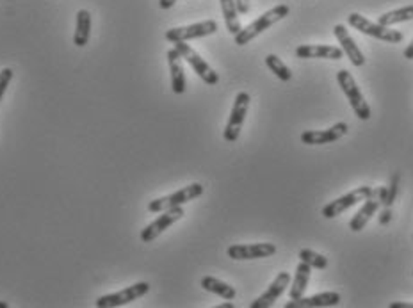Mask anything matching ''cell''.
Returning a JSON list of instances; mask_svg holds the SVG:
<instances>
[{"mask_svg": "<svg viewBox=\"0 0 413 308\" xmlns=\"http://www.w3.org/2000/svg\"><path fill=\"white\" fill-rule=\"evenodd\" d=\"M182 56L178 54L177 49L168 50V64H170L171 73V90L175 95H184L187 82H185V71L184 64H182Z\"/></svg>", "mask_w": 413, "mask_h": 308, "instance_id": "e0dca14e", "label": "cell"}, {"mask_svg": "<svg viewBox=\"0 0 413 308\" xmlns=\"http://www.w3.org/2000/svg\"><path fill=\"white\" fill-rule=\"evenodd\" d=\"M8 307H9V304L6 303V301H0V308H8Z\"/></svg>", "mask_w": 413, "mask_h": 308, "instance_id": "d6a6232c", "label": "cell"}, {"mask_svg": "<svg viewBox=\"0 0 413 308\" xmlns=\"http://www.w3.org/2000/svg\"><path fill=\"white\" fill-rule=\"evenodd\" d=\"M402 56H405V59H409V61L413 59V40L409 41V45L406 47V49H405V54H402Z\"/></svg>", "mask_w": 413, "mask_h": 308, "instance_id": "f546056e", "label": "cell"}, {"mask_svg": "<svg viewBox=\"0 0 413 308\" xmlns=\"http://www.w3.org/2000/svg\"><path fill=\"white\" fill-rule=\"evenodd\" d=\"M150 290V283L148 282H137L134 285L127 287V289L120 290V292L107 294V296H102L96 300L95 307L96 308H112V307H123V304H129L132 301L139 300L144 294Z\"/></svg>", "mask_w": 413, "mask_h": 308, "instance_id": "52a82bcc", "label": "cell"}, {"mask_svg": "<svg viewBox=\"0 0 413 308\" xmlns=\"http://www.w3.org/2000/svg\"><path fill=\"white\" fill-rule=\"evenodd\" d=\"M13 75L15 71L11 68H4V70H0V102H2V97H4L6 90H8V85L11 84Z\"/></svg>", "mask_w": 413, "mask_h": 308, "instance_id": "4316f807", "label": "cell"}, {"mask_svg": "<svg viewBox=\"0 0 413 308\" xmlns=\"http://www.w3.org/2000/svg\"><path fill=\"white\" fill-rule=\"evenodd\" d=\"M218 308H233V304L232 303H223V304H219Z\"/></svg>", "mask_w": 413, "mask_h": 308, "instance_id": "1f68e13d", "label": "cell"}, {"mask_svg": "<svg viewBox=\"0 0 413 308\" xmlns=\"http://www.w3.org/2000/svg\"><path fill=\"white\" fill-rule=\"evenodd\" d=\"M371 193H373V187H369V186L356 187V189H353L351 193L344 194V196L337 198V200L330 201L328 205H325V207H322V215H325L326 219L337 218V215H340L342 212H346L347 208L354 207L358 201H363L367 196H371Z\"/></svg>", "mask_w": 413, "mask_h": 308, "instance_id": "30bf717a", "label": "cell"}, {"mask_svg": "<svg viewBox=\"0 0 413 308\" xmlns=\"http://www.w3.org/2000/svg\"><path fill=\"white\" fill-rule=\"evenodd\" d=\"M409 20H413V6H406V8L395 9V11L383 13V15L378 18V23H381V25L385 27H392L395 25V23L409 22Z\"/></svg>", "mask_w": 413, "mask_h": 308, "instance_id": "603a6c76", "label": "cell"}, {"mask_svg": "<svg viewBox=\"0 0 413 308\" xmlns=\"http://www.w3.org/2000/svg\"><path fill=\"white\" fill-rule=\"evenodd\" d=\"M390 308H413V303H399V301H394V303L388 304Z\"/></svg>", "mask_w": 413, "mask_h": 308, "instance_id": "4dcf8cb0", "label": "cell"}, {"mask_svg": "<svg viewBox=\"0 0 413 308\" xmlns=\"http://www.w3.org/2000/svg\"><path fill=\"white\" fill-rule=\"evenodd\" d=\"M381 207V200H380V187L378 189H373L371 196H367L363 200V205H361L360 211L353 215V219L349 221V230L351 232H361L367 227V223L371 221L374 214L378 212V208Z\"/></svg>", "mask_w": 413, "mask_h": 308, "instance_id": "4fadbf2b", "label": "cell"}, {"mask_svg": "<svg viewBox=\"0 0 413 308\" xmlns=\"http://www.w3.org/2000/svg\"><path fill=\"white\" fill-rule=\"evenodd\" d=\"M310 275H312V268H310L306 262H299L298 268H296L294 280H292V287L291 290H289V297H291V300H299V297L305 296Z\"/></svg>", "mask_w": 413, "mask_h": 308, "instance_id": "d6986e66", "label": "cell"}, {"mask_svg": "<svg viewBox=\"0 0 413 308\" xmlns=\"http://www.w3.org/2000/svg\"><path fill=\"white\" fill-rule=\"evenodd\" d=\"M337 81H339V85H340V90H342V93L346 95L347 100H349V104H351V107H353L356 118L361 119V122L371 119L373 111H371L369 104L366 102L363 95H361L360 88H358L353 75H351L347 70H340L339 73H337Z\"/></svg>", "mask_w": 413, "mask_h": 308, "instance_id": "7a4b0ae2", "label": "cell"}, {"mask_svg": "<svg viewBox=\"0 0 413 308\" xmlns=\"http://www.w3.org/2000/svg\"><path fill=\"white\" fill-rule=\"evenodd\" d=\"M347 123H335L333 126L326 130H306L301 134V141L303 145H310V146H319V145H330L333 141H339L340 138L347 134Z\"/></svg>", "mask_w": 413, "mask_h": 308, "instance_id": "8fae6325", "label": "cell"}, {"mask_svg": "<svg viewBox=\"0 0 413 308\" xmlns=\"http://www.w3.org/2000/svg\"><path fill=\"white\" fill-rule=\"evenodd\" d=\"M250 102H251L250 93H246V91L237 93L232 112H230L228 123H226L225 132H223V138H225L226 143H235L237 139H239L240 130H243V125H244V119H246V114H248V109H250Z\"/></svg>", "mask_w": 413, "mask_h": 308, "instance_id": "5b68a950", "label": "cell"}, {"mask_svg": "<svg viewBox=\"0 0 413 308\" xmlns=\"http://www.w3.org/2000/svg\"><path fill=\"white\" fill-rule=\"evenodd\" d=\"M219 2H221V11H223V18H225V23H226V29H228L230 34L235 36V34L243 29L235 0H219Z\"/></svg>", "mask_w": 413, "mask_h": 308, "instance_id": "7402d4cb", "label": "cell"}, {"mask_svg": "<svg viewBox=\"0 0 413 308\" xmlns=\"http://www.w3.org/2000/svg\"><path fill=\"white\" fill-rule=\"evenodd\" d=\"M177 0H159V8L161 9H171L175 6Z\"/></svg>", "mask_w": 413, "mask_h": 308, "instance_id": "f1b7e54d", "label": "cell"}, {"mask_svg": "<svg viewBox=\"0 0 413 308\" xmlns=\"http://www.w3.org/2000/svg\"><path fill=\"white\" fill-rule=\"evenodd\" d=\"M237 9H239V15H246L250 13V0H235Z\"/></svg>", "mask_w": 413, "mask_h": 308, "instance_id": "83f0119b", "label": "cell"}, {"mask_svg": "<svg viewBox=\"0 0 413 308\" xmlns=\"http://www.w3.org/2000/svg\"><path fill=\"white\" fill-rule=\"evenodd\" d=\"M298 59H332L339 61L344 57V50L332 45H299L296 49Z\"/></svg>", "mask_w": 413, "mask_h": 308, "instance_id": "9a60e30c", "label": "cell"}, {"mask_svg": "<svg viewBox=\"0 0 413 308\" xmlns=\"http://www.w3.org/2000/svg\"><path fill=\"white\" fill-rule=\"evenodd\" d=\"M91 36V13L88 9H81L77 11V23H75L74 32V43L75 47H86Z\"/></svg>", "mask_w": 413, "mask_h": 308, "instance_id": "ffe728a7", "label": "cell"}, {"mask_svg": "<svg viewBox=\"0 0 413 308\" xmlns=\"http://www.w3.org/2000/svg\"><path fill=\"white\" fill-rule=\"evenodd\" d=\"M277 253V246L271 242H258V244H232L226 249V255L232 260H255L266 259Z\"/></svg>", "mask_w": 413, "mask_h": 308, "instance_id": "7c38bea8", "label": "cell"}, {"mask_svg": "<svg viewBox=\"0 0 413 308\" xmlns=\"http://www.w3.org/2000/svg\"><path fill=\"white\" fill-rule=\"evenodd\" d=\"M347 23H349L353 29L360 30L361 34H366V36H373L380 41H387V43H392V45L401 43V41L405 40V36H402L399 30H392L390 27L371 22L369 18L358 15V13H351V15L347 16Z\"/></svg>", "mask_w": 413, "mask_h": 308, "instance_id": "3957f363", "label": "cell"}, {"mask_svg": "<svg viewBox=\"0 0 413 308\" xmlns=\"http://www.w3.org/2000/svg\"><path fill=\"white\" fill-rule=\"evenodd\" d=\"M218 32V22L214 20H205L199 23H191V25L184 27H173L166 32V40L171 43H178V41H189L198 40V37L212 36Z\"/></svg>", "mask_w": 413, "mask_h": 308, "instance_id": "9c48e42d", "label": "cell"}, {"mask_svg": "<svg viewBox=\"0 0 413 308\" xmlns=\"http://www.w3.org/2000/svg\"><path fill=\"white\" fill-rule=\"evenodd\" d=\"M299 260L301 262H306L310 266L312 269H326L328 268V259H326L325 255H321V253H318V251H314V249H308V248H305V249H301L299 251Z\"/></svg>", "mask_w": 413, "mask_h": 308, "instance_id": "484cf974", "label": "cell"}, {"mask_svg": "<svg viewBox=\"0 0 413 308\" xmlns=\"http://www.w3.org/2000/svg\"><path fill=\"white\" fill-rule=\"evenodd\" d=\"M175 49L178 50V54L182 56V59L187 61V63L191 64V68L194 70V73L198 75V77L202 78L205 84H209V85L218 84L219 75L216 73V71L211 68V64L206 63L205 59H202V56H199V54L196 52L194 49H191V47H189L185 41H178V43H175Z\"/></svg>", "mask_w": 413, "mask_h": 308, "instance_id": "8992f818", "label": "cell"}, {"mask_svg": "<svg viewBox=\"0 0 413 308\" xmlns=\"http://www.w3.org/2000/svg\"><path fill=\"white\" fill-rule=\"evenodd\" d=\"M202 287L206 290V292L216 294V296L223 297V300H226V301L235 300V296H237V290L233 289L232 285H228V283L214 278V276H203Z\"/></svg>", "mask_w": 413, "mask_h": 308, "instance_id": "44dd1931", "label": "cell"}, {"mask_svg": "<svg viewBox=\"0 0 413 308\" xmlns=\"http://www.w3.org/2000/svg\"><path fill=\"white\" fill-rule=\"evenodd\" d=\"M333 32L335 37L339 40L340 49L344 50V54L347 56V59L354 64V66H363L366 64V57L361 54V50L358 49V45L354 43V40L351 37V34L347 32V29L344 25H335L333 27Z\"/></svg>", "mask_w": 413, "mask_h": 308, "instance_id": "2e32d148", "label": "cell"}, {"mask_svg": "<svg viewBox=\"0 0 413 308\" xmlns=\"http://www.w3.org/2000/svg\"><path fill=\"white\" fill-rule=\"evenodd\" d=\"M289 13H291V9H289V6H285V4H280V6H277V8L266 11L262 16H258L255 22H251L250 25L240 29L239 32L233 36L235 37V45H239V47L248 45V43H250L251 40H255L258 34H262L264 30L269 29L271 25H274L277 22L284 20L285 16H289Z\"/></svg>", "mask_w": 413, "mask_h": 308, "instance_id": "6da1fadb", "label": "cell"}, {"mask_svg": "<svg viewBox=\"0 0 413 308\" xmlns=\"http://www.w3.org/2000/svg\"><path fill=\"white\" fill-rule=\"evenodd\" d=\"M289 283H291V275L285 271L278 273L277 278L273 280V283H271L269 287H267L266 292L262 294V296H258L257 300L253 301V303L250 304L251 308H269L273 307L274 301L278 300V297L281 296V294L287 290Z\"/></svg>", "mask_w": 413, "mask_h": 308, "instance_id": "5bb4252c", "label": "cell"}, {"mask_svg": "<svg viewBox=\"0 0 413 308\" xmlns=\"http://www.w3.org/2000/svg\"><path fill=\"white\" fill-rule=\"evenodd\" d=\"M184 215H185V212L182 207H173V208H168V211L159 212V218L153 219L148 227H144L143 230H141V234H139L141 241L143 242L155 241V239L159 237L164 230H168L171 225L180 221Z\"/></svg>", "mask_w": 413, "mask_h": 308, "instance_id": "ba28073f", "label": "cell"}, {"mask_svg": "<svg viewBox=\"0 0 413 308\" xmlns=\"http://www.w3.org/2000/svg\"><path fill=\"white\" fill-rule=\"evenodd\" d=\"M266 64H267V68H269V70L273 71L278 78H280V81L289 82L292 78L291 68H289L287 64L280 59V57L274 56V54H269V56L266 57Z\"/></svg>", "mask_w": 413, "mask_h": 308, "instance_id": "d4e9b609", "label": "cell"}, {"mask_svg": "<svg viewBox=\"0 0 413 308\" xmlns=\"http://www.w3.org/2000/svg\"><path fill=\"white\" fill-rule=\"evenodd\" d=\"M202 194H203L202 184H198V182L189 184L187 187H182V189L177 191V193L168 194V196L157 198V200L150 201V203H148V211L157 212V214H159V212L168 211V208L182 207L184 203L196 200V198H199Z\"/></svg>", "mask_w": 413, "mask_h": 308, "instance_id": "277c9868", "label": "cell"}, {"mask_svg": "<svg viewBox=\"0 0 413 308\" xmlns=\"http://www.w3.org/2000/svg\"><path fill=\"white\" fill-rule=\"evenodd\" d=\"M397 191H399V173H394L392 174L390 186L380 187L381 207L387 208V211H392V205H394L395 198H397Z\"/></svg>", "mask_w": 413, "mask_h": 308, "instance_id": "cb8c5ba5", "label": "cell"}, {"mask_svg": "<svg viewBox=\"0 0 413 308\" xmlns=\"http://www.w3.org/2000/svg\"><path fill=\"white\" fill-rule=\"evenodd\" d=\"M340 303V294L339 292H321L318 296L310 297H299V300H291L289 303H285V308H319V307H335Z\"/></svg>", "mask_w": 413, "mask_h": 308, "instance_id": "ac0fdd59", "label": "cell"}]
</instances>
